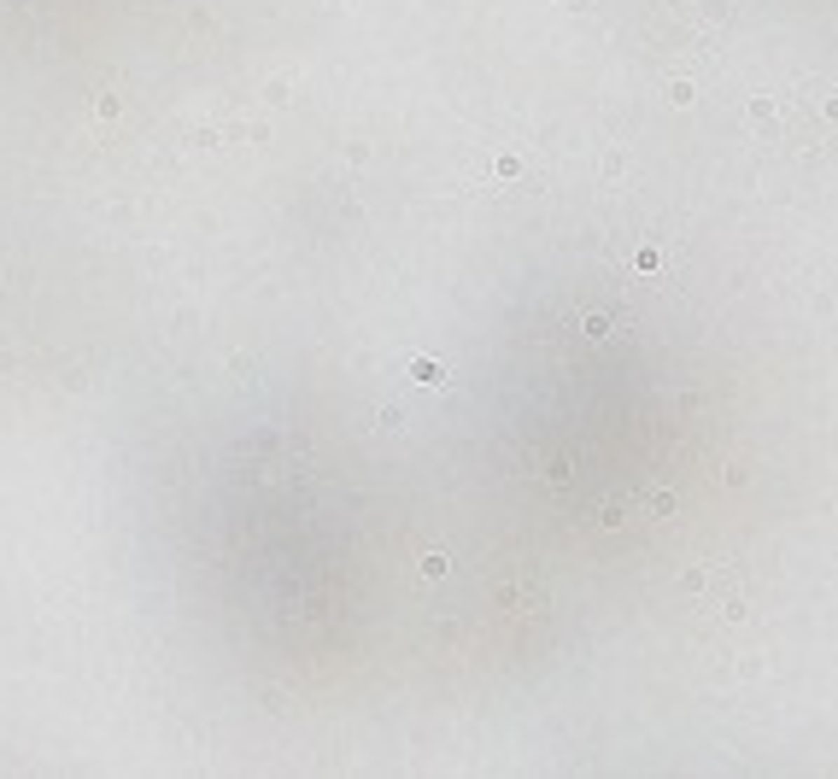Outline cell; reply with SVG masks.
<instances>
[{"mask_svg":"<svg viewBox=\"0 0 838 779\" xmlns=\"http://www.w3.org/2000/svg\"><path fill=\"white\" fill-rule=\"evenodd\" d=\"M410 375H417V381H428V387H440V381H446V370H440V363H428V358H422Z\"/></svg>","mask_w":838,"mask_h":779,"instance_id":"3957f363","label":"cell"},{"mask_svg":"<svg viewBox=\"0 0 838 779\" xmlns=\"http://www.w3.org/2000/svg\"><path fill=\"white\" fill-rule=\"evenodd\" d=\"M820 111H827V118L838 123V94H827V106H820Z\"/></svg>","mask_w":838,"mask_h":779,"instance_id":"8992f818","label":"cell"},{"mask_svg":"<svg viewBox=\"0 0 838 779\" xmlns=\"http://www.w3.org/2000/svg\"><path fill=\"white\" fill-rule=\"evenodd\" d=\"M680 586H686V592H703V586H710V574H703V569H686Z\"/></svg>","mask_w":838,"mask_h":779,"instance_id":"277c9868","label":"cell"},{"mask_svg":"<svg viewBox=\"0 0 838 779\" xmlns=\"http://www.w3.org/2000/svg\"><path fill=\"white\" fill-rule=\"evenodd\" d=\"M651 510L656 516H675V492H651Z\"/></svg>","mask_w":838,"mask_h":779,"instance_id":"5b68a950","label":"cell"},{"mask_svg":"<svg viewBox=\"0 0 838 779\" xmlns=\"http://www.w3.org/2000/svg\"><path fill=\"white\" fill-rule=\"evenodd\" d=\"M750 123H757V129H774V123H780V106L768 100V94H757V100H750Z\"/></svg>","mask_w":838,"mask_h":779,"instance_id":"6da1fadb","label":"cell"},{"mask_svg":"<svg viewBox=\"0 0 838 779\" xmlns=\"http://www.w3.org/2000/svg\"><path fill=\"white\" fill-rule=\"evenodd\" d=\"M668 100H675V106H692V100H698V88L680 76V82H668Z\"/></svg>","mask_w":838,"mask_h":779,"instance_id":"7a4b0ae2","label":"cell"}]
</instances>
